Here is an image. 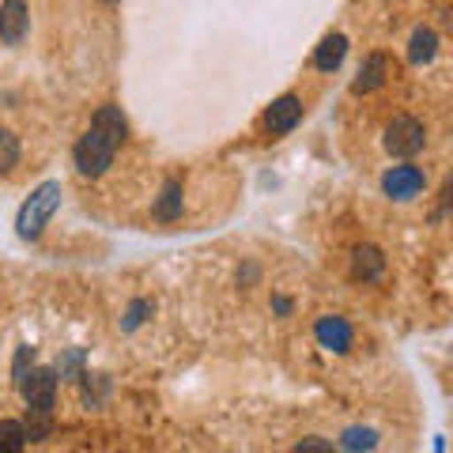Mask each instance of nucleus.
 <instances>
[{
	"label": "nucleus",
	"mask_w": 453,
	"mask_h": 453,
	"mask_svg": "<svg viewBox=\"0 0 453 453\" xmlns=\"http://www.w3.org/2000/svg\"><path fill=\"white\" fill-rule=\"evenodd\" d=\"M423 148H427V129H423V121L412 118V113H401V118H393L386 125V151L389 155L412 159Z\"/></svg>",
	"instance_id": "nucleus-3"
},
{
	"label": "nucleus",
	"mask_w": 453,
	"mask_h": 453,
	"mask_svg": "<svg viewBox=\"0 0 453 453\" xmlns=\"http://www.w3.org/2000/svg\"><path fill=\"white\" fill-rule=\"evenodd\" d=\"M144 314H151V303H133L129 314H125V329H136V325L144 321Z\"/></svg>",
	"instance_id": "nucleus-21"
},
{
	"label": "nucleus",
	"mask_w": 453,
	"mask_h": 453,
	"mask_svg": "<svg viewBox=\"0 0 453 453\" xmlns=\"http://www.w3.org/2000/svg\"><path fill=\"white\" fill-rule=\"evenodd\" d=\"M299 121H303V103H299V98H295V95H283V98H276V103L268 106V113H265V129L273 133V136L291 133Z\"/></svg>",
	"instance_id": "nucleus-6"
},
{
	"label": "nucleus",
	"mask_w": 453,
	"mask_h": 453,
	"mask_svg": "<svg viewBox=\"0 0 453 453\" xmlns=\"http://www.w3.org/2000/svg\"><path fill=\"white\" fill-rule=\"evenodd\" d=\"M299 449H329V442H318V438H306Z\"/></svg>",
	"instance_id": "nucleus-23"
},
{
	"label": "nucleus",
	"mask_w": 453,
	"mask_h": 453,
	"mask_svg": "<svg viewBox=\"0 0 453 453\" xmlns=\"http://www.w3.org/2000/svg\"><path fill=\"white\" fill-rule=\"evenodd\" d=\"M27 23H31L27 0H4V4H0V42H4V46H19L27 35Z\"/></svg>",
	"instance_id": "nucleus-7"
},
{
	"label": "nucleus",
	"mask_w": 453,
	"mask_h": 453,
	"mask_svg": "<svg viewBox=\"0 0 453 453\" xmlns=\"http://www.w3.org/2000/svg\"><path fill=\"white\" fill-rule=\"evenodd\" d=\"M344 53H348V38L344 35H329L318 46V53H314V65L321 68V73H336L340 68V61H344Z\"/></svg>",
	"instance_id": "nucleus-11"
},
{
	"label": "nucleus",
	"mask_w": 453,
	"mask_h": 453,
	"mask_svg": "<svg viewBox=\"0 0 453 453\" xmlns=\"http://www.w3.org/2000/svg\"><path fill=\"white\" fill-rule=\"evenodd\" d=\"M434 53H438V35L431 27H419L412 35V46H408V57H412L416 65H427V61H434Z\"/></svg>",
	"instance_id": "nucleus-13"
},
{
	"label": "nucleus",
	"mask_w": 453,
	"mask_h": 453,
	"mask_svg": "<svg viewBox=\"0 0 453 453\" xmlns=\"http://www.w3.org/2000/svg\"><path fill=\"white\" fill-rule=\"evenodd\" d=\"M16 163H19V140L8 129H0V174H8Z\"/></svg>",
	"instance_id": "nucleus-18"
},
{
	"label": "nucleus",
	"mask_w": 453,
	"mask_h": 453,
	"mask_svg": "<svg viewBox=\"0 0 453 453\" xmlns=\"http://www.w3.org/2000/svg\"><path fill=\"white\" fill-rule=\"evenodd\" d=\"M23 427H27V442H42V438H50L53 419H50V412H31V419H27Z\"/></svg>",
	"instance_id": "nucleus-19"
},
{
	"label": "nucleus",
	"mask_w": 453,
	"mask_h": 453,
	"mask_svg": "<svg viewBox=\"0 0 453 453\" xmlns=\"http://www.w3.org/2000/svg\"><path fill=\"white\" fill-rule=\"evenodd\" d=\"M340 446H344V449H374L378 434L371 427H348L344 438H340Z\"/></svg>",
	"instance_id": "nucleus-17"
},
{
	"label": "nucleus",
	"mask_w": 453,
	"mask_h": 453,
	"mask_svg": "<svg viewBox=\"0 0 453 453\" xmlns=\"http://www.w3.org/2000/svg\"><path fill=\"white\" fill-rule=\"evenodd\" d=\"M80 381H83V404H98L106 396V389H110V378L106 374H80Z\"/></svg>",
	"instance_id": "nucleus-16"
},
{
	"label": "nucleus",
	"mask_w": 453,
	"mask_h": 453,
	"mask_svg": "<svg viewBox=\"0 0 453 453\" xmlns=\"http://www.w3.org/2000/svg\"><path fill=\"white\" fill-rule=\"evenodd\" d=\"M118 148H121V140H113L110 133L98 129V125H91L76 144V170L83 178H103L113 163V155H118Z\"/></svg>",
	"instance_id": "nucleus-1"
},
{
	"label": "nucleus",
	"mask_w": 453,
	"mask_h": 453,
	"mask_svg": "<svg viewBox=\"0 0 453 453\" xmlns=\"http://www.w3.org/2000/svg\"><path fill=\"white\" fill-rule=\"evenodd\" d=\"M314 336H318V344H321V348L340 351V356H344V351H351V340H356V333H351V325H348L344 318H336V314L318 318Z\"/></svg>",
	"instance_id": "nucleus-8"
},
{
	"label": "nucleus",
	"mask_w": 453,
	"mask_h": 453,
	"mask_svg": "<svg viewBox=\"0 0 453 453\" xmlns=\"http://www.w3.org/2000/svg\"><path fill=\"white\" fill-rule=\"evenodd\" d=\"M106 4H118V0H106Z\"/></svg>",
	"instance_id": "nucleus-24"
},
{
	"label": "nucleus",
	"mask_w": 453,
	"mask_h": 453,
	"mask_svg": "<svg viewBox=\"0 0 453 453\" xmlns=\"http://www.w3.org/2000/svg\"><path fill=\"white\" fill-rule=\"evenodd\" d=\"M151 216L159 223H170V219L181 216V186H178V181H166V186H163L159 201H155V208H151Z\"/></svg>",
	"instance_id": "nucleus-12"
},
{
	"label": "nucleus",
	"mask_w": 453,
	"mask_h": 453,
	"mask_svg": "<svg viewBox=\"0 0 453 453\" xmlns=\"http://www.w3.org/2000/svg\"><path fill=\"white\" fill-rule=\"evenodd\" d=\"M57 208H61V181H46V186H38V189L31 193V201H27V204L19 208V216H16L19 238H38L42 226L53 219Z\"/></svg>",
	"instance_id": "nucleus-2"
},
{
	"label": "nucleus",
	"mask_w": 453,
	"mask_h": 453,
	"mask_svg": "<svg viewBox=\"0 0 453 453\" xmlns=\"http://www.w3.org/2000/svg\"><path fill=\"white\" fill-rule=\"evenodd\" d=\"M386 76H389V61H386L381 53H371V57H366V65L359 68V80L351 83V88H356V95H366V91L381 88V83H386Z\"/></svg>",
	"instance_id": "nucleus-10"
},
{
	"label": "nucleus",
	"mask_w": 453,
	"mask_h": 453,
	"mask_svg": "<svg viewBox=\"0 0 453 453\" xmlns=\"http://www.w3.org/2000/svg\"><path fill=\"white\" fill-rule=\"evenodd\" d=\"M0 449H4V453L27 449V427L19 419H4V423H0Z\"/></svg>",
	"instance_id": "nucleus-15"
},
{
	"label": "nucleus",
	"mask_w": 453,
	"mask_h": 453,
	"mask_svg": "<svg viewBox=\"0 0 453 453\" xmlns=\"http://www.w3.org/2000/svg\"><path fill=\"white\" fill-rule=\"evenodd\" d=\"M91 125H98L103 133H110L113 140H125V133H129V125H125V113L118 110V106H103L91 118Z\"/></svg>",
	"instance_id": "nucleus-14"
},
{
	"label": "nucleus",
	"mask_w": 453,
	"mask_h": 453,
	"mask_svg": "<svg viewBox=\"0 0 453 453\" xmlns=\"http://www.w3.org/2000/svg\"><path fill=\"white\" fill-rule=\"evenodd\" d=\"M423 186H427V174L412 163L389 166L386 174H381V189H386V196H393V201H412V196L423 193Z\"/></svg>",
	"instance_id": "nucleus-5"
},
{
	"label": "nucleus",
	"mask_w": 453,
	"mask_h": 453,
	"mask_svg": "<svg viewBox=\"0 0 453 453\" xmlns=\"http://www.w3.org/2000/svg\"><path fill=\"white\" fill-rule=\"evenodd\" d=\"M19 389H23V401L31 412H50L53 416V404H57V371H46V366H31L23 378H19Z\"/></svg>",
	"instance_id": "nucleus-4"
},
{
	"label": "nucleus",
	"mask_w": 453,
	"mask_h": 453,
	"mask_svg": "<svg viewBox=\"0 0 453 453\" xmlns=\"http://www.w3.org/2000/svg\"><path fill=\"white\" fill-rule=\"evenodd\" d=\"M31 363H35V351H31V348H19V351H16V366H12V374H16V381L27 374V366H31Z\"/></svg>",
	"instance_id": "nucleus-22"
},
{
	"label": "nucleus",
	"mask_w": 453,
	"mask_h": 453,
	"mask_svg": "<svg viewBox=\"0 0 453 453\" xmlns=\"http://www.w3.org/2000/svg\"><path fill=\"white\" fill-rule=\"evenodd\" d=\"M381 273H386V257H381V250L374 246H359L351 250V276L356 280H381Z\"/></svg>",
	"instance_id": "nucleus-9"
},
{
	"label": "nucleus",
	"mask_w": 453,
	"mask_h": 453,
	"mask_svg": "<svg viewBox=\"0 0 453 453\" xmlns=\"http://www.w3.org/2000/svg\"><path fill=\"white\" fill-rule=\"evenodd\" d=\"M57 374H61V378H68V381H76V378L83 374V351H80V348L65 351V356L57 359Z\"/></svg>",
	"instance_id": "nucleus-20"
}]
</instances>
